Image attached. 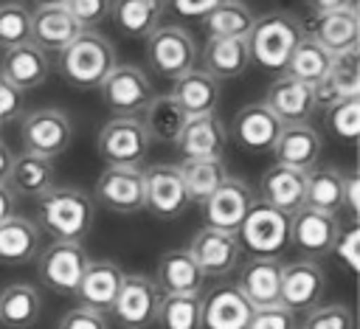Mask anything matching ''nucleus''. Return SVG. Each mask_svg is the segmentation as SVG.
I'll return each mask as SVG.
<instances>
[{
    "instance_id": "nucleus-1",
    "label": "nucleus",
    "mask_w": 360,
    "mask_h": 329,
    "mask_svg": "<svg viewBox=\"0 0 360 329\" xmlns=\"http://www.w3.org/2000/svg\"><path fill=\"white\" fill-rule=\"evenodd\" d=\"M39 222L56 242H82L96 217V202L73 186H51L42 197H37Z\"/></svg>"
},
{
    "instance_id": "nucleus-2",
    "label": "nucleus",
    "mask_w": 360,
    "mask_h": 329,
    "mask_svg": "<svg viewBox=\"0 0 360 329\" xmlns=\"http://www.w3.org/2000/svg\"><path fill=\"white\" fill-rule=\"evenodd\" d=\"M304 37L301 20L290 11H267L253 20L250 34L245 37L250 62L259 65L262 70H276L284 73L298 39Z\"/></svg>"
},
{
    "instance_id": "nucleus-3",
    "label": "nucleus",
    "mask_w": 360,
    "mask_h": 329,
    "mask_svg": "<svg viewBox=\"0 0 360 329\" xmlns=\"http://www.w3.org/2000/svg\"><path fill=\"white\" fill-rule=\"evenodd\" d=\"M115 65V48L98 31H82L59 53V76L76 90H98Z\"/></svg>"
},
{
    "instance_id": "nucleus-4",
    "label": "nucleus",
    "mask_w": 360,
    "mask_h": 329,
    "mask_svg": "<svg viewBox=\"0 0 360 329\" xmlns=\"http://www.w3.org/2000/svg\"><path fill=\"white\" fill-rule=\"evenodd\" d=\"M236 239L239 245H248V250L256 256L278 259L290 247V214L256 200L245 214Z\"/></svg>"
},
{
    "instance_id": "nucleus-5",
    "label": "nucleus",
    "mask_w": 360,
    "mask_h": 329,
    "mask_svg": "<svg viewBox=\"0 0 360 329\" xmlns=\"http://www.w3.org/2000/svg\"><path fill=\"white\" fill-rule=\"evenodd\" d=\"M200 51L191 37V31L180 25H158L146 37V62L160 76H169L172 82L188 70L197 67Z\"/></svg>"
},
{
    "instance_id": "nucleus-6",
    "label": "nucleus",
    "mask_w": 360,
    "mask_h": 329,
    "mask_svg": "<svg viewBox=\"0 0 360 329\" xmlns=\"http://www.w3.org/2000/svg\"><path fill=\"white\" fill-rule=\"evenodd\" d=\"M90 264L87 250L82 242H51L48 247H39L37 253V276L45 284V290L59 295H73L84 270Z\"/></svg>"
},
{
    "instance_id": "nucleus-7",
    "label": "nucleus",
    "mask_w": 360,
    "mask_h": 329,
    "mask_svg": "<svg viewBox=\"0 0 360 329\" xmlns=\"http://www.w3.org/2000/svg\"><path fill=\"white\" fill-rule=\"evenodd\" d=\"M73 138V121L59 107H39L28 112L20 124V141L22 152L39 155V157H59Z\"/></svg>"
},
{
    "instance_id": "nucleus-8",
    "label": "nucleus",
    "mask_w": 360,
    "mask_h": 329,
    "mask_svg": "<svg viewBox=\"0 0 360 329\" xmlns=\"http://www.w3.org/2000/svg\"><path fill=\"white\" fill-rule=\"evenodd\" d=\"M149 143V132L138 115H115L98 132V155L107 166H141Z\"/></svg>"
},
{
    "instance_id": "nucleus-9",
    "label": "nucleus",
    "mask_w": 360,
    "mask_h": 329,
    "mask_svg": "<svg viewBox=\"0 0 360 329\" xmlns=\"http://www.w3.org/2000/svg\"><path fill=\"white\" fill-rule=\"evenodd\" d=\"M98 93L115 115H138L155 96L149 76L135 65H115L98 84Z\"/></svg>"
},
{
    "instance_id": "nucleus-10",
    "label": "nucleus",
    "mask_w": 360,
    "mask_h": 329,
    "mask_svg": "<svg viewBox=\"0 0 360 329\" xmlns=\"http://www.w3.org/2000/svg\"><path fill=\"white\" fill-rule=\"evenodd\" d=\"M338 233H340V219L335 214L312 211L304 205L295 214H290V245L312 262L335 250Z\"/></svg>"
},
{
    "instance_id": "nucleus-11",
    "label": "nucleus",
    "mask_w": 360,
    "mask_h": 329,
    "mask_svg": "<svg viewBox=\"0 0 360 329\" xmlns=\"http://www.w3.org/2000/svg\"><path fill=\"white\" fill-rule=\"evenodd\" d=\"M96 202L112 214L143 211V169L107 166L96 180Z\"/></svg>"
},
{
    "instance_id": "nucleus-12",
    "label": "nucleus",
    "mask_w": 360,
    "mask_h": 329,
    "mask_svg": "<svg viewBox=\"0 0 360 329\" xmlns=\"http://www.w3.org/2000/svg\"><path fill=\"white\" fill-rule=\"evenodd\" d=\"M160 295L163 292L155 287L149 276H124L110 312L127 329H146L155 323Z\"/></svg>"
},
{
    "instance_id": "nucleus-13",
    "label": "nucleus",
    "mask_w": 360,
    "mask_h": 329,
    "mask_svg": "<svg viewBox=\"0 0 360 329\" xmlns=\"http://www.w3.org/2000/svg\"><path fill=\"white\" fill-rule=\"evenodd\" d=\"M188 256L194 259V264L202 270V276L208 278H219L228 276L236 264H239V253L242 245L236 239V233L231 231H217V228H200L191 242H188Z\"/></svg>"
},
{
    "instance_id": "nucleus-14",
    "label": "nucleus",
    "mask_w": 360,
    "mask_h": 329,
    "mask_svg": "<svg viewBox=\"0 0 360 329\" xmlns=\"http://www.w3.org/2000/svg\"><path fill=\"white\" fill-rule=\"evenodd\" d=\"M253 202H256L253 188L245 180L228 174L225 183L202 202V222H205V228L236 233Z\"/></svg>"
},
{
    "instance_id": "nucleus-15",
    "label": "nucleus",
    "mask_w": 360,
    "mask_h": 329,
    "mask_svg": "<svg viewBox=\"0 0 360 329\" xmlns=\"http://www.w3.org/2000/svg\"><path fill=\"white\" fill-rule=\"evenodd\" d=\"M323 290H326V276L318 262L298 259L281 267L278 304L287 307L290 312H309L312 307H318Z\"/></svg>"
},
{
    "instance_id": "nucleus-16",
    "label": "nucleus",
    "mask_w": 360,
    "mask_h": 329,
    "mask_svg": "<svg viewBox=\"0 0 360 329\" xmlns=\"http://www.w3.org/2000/svg\"><path fill=\"white\" fill-rule=\"evenodd\" d=\"M186 205H188V197H186L177 166L158 163L143 169V208L152 217L172 219L180 211H186Z\"/></svg>"
},
{
    "instance_id": "nucleus-17",
    "label": "nucleus",
    "mask_w": 360,
    "mask_h": 329,
    "mask_svg": "<svg viewBox=\"0 0 360 329\" xmlns=\"http://www.w3.org/2000/svg\"><path fill=\"white\" fill-rule=\"evenodd\" d=\"M228 129L217 118V112L208 115H188L174 146L180 149L183 160H197V157H222L228 146Z\"/></svg>"
},
{
    "instance_id": "nucleus-18",
    "label": "nucleus",
    "mask_w": 360,
    "mask_h": 329,
    "mask_svg": "<svg viewBox=\"0 0 360 329\" xmlns=\"http://www.w3.org/2000/svg\"><path fill=\"white\" fill-rule=\"evenodd\" d=\"M281 124H304L312 112H315V96L312 87L281 73L278 79H273L264 90V101H262Z\"/></svg>"
},
{
    "instance_id": "nucleus-19",
    "label": "nucleus",
    "mask_w": 360,
    "mask_h": 329,
    "mask_svg": "<svg viewBox=\"0 0 360 329\" xmlns=\"http://www.w3.org/2000/svg\"><path fill=\"white\" fill-rule=\"evenodd\" d=\"M281 127L284 124L262 101H253V104H245L236 112L228 138H233L248 152H270L276 138H278V132H281Z\"/></svg>"
},
{
    "instance_id": "nucleus-20",
    "label": "nucleus",
    "mask_w": 360,
    "mask_h": 329,
    "mask_svg": "<svg viewBox=\"0 0 360 329\" xmlns=\"http://www.w3.org/2000/svg\"><path fill=\"white\" fill-rule=\"evenodd\" d=\"M79 34L82 25L65 6H37L31 11V42L45 53H62Z\"/></svg>"
},
{
    "instance_id": "nucleus-21",
    "label": "nucleus",
    "mask_w": 360,
    "mask_h": 329,
    "mask_svg": "<svg viewBox=\"0 0 360 329\" xmlns=\"http://www.w3.org/2000/svg\"><path fill=\"white\" fill-rule=\"evenodd\" d=\"M315 107H332L343 98H360V62H357V48L343 51L332 56V65L326 76L312 87Z\"/></svg>"
},
{
    "instance_id": "nucleus-22",
    "label": "nucleus",
    "mask_w": 360,
    "mask_h": 329,
    "mask_svg": "<svg viewBox=\"0 0 360 329\" xmlns=\"http://www.w3.org/2000/svg\"><path fill=\"white\" fill-rule=\"evenodd\" d=\"M321 146L323 143H321L318 129L304 121V124H284L270 152L276 155V163L298 169V172H309L318 166Z\"/></svg>"
},
{
    "instance_id": "nucleus-23",
    "label": "nucleus",
    "mask_w": 360,
    "mask_h": 329,
    "mask_svg": "<svg viewBox=\"0 0 360 329\" xmlns=\"http://www.w3.org/2000/svg\"><path fill=\"white\" fill-rule=\"evenodd\" d=\"M281 262L278 259H267V256H253L242 273H239V281L233 284L242 298L253 307V309H262V307H273L278 304V292H281Z\"/></svg>"
},
{
    "instance_id": "nucleus-24",
    "label": "nucleus",
    "mask_w": 360,
    "mask_h": 329,
    "mask_svg": "<svg viewBox=\"0 0 360 329\" xmlns=\"http://www.w3.org/2000/svg\"><path fill=\"white\" fill-rule=\"evenodd\" d=\"M0 76L25 93V90L39 87L51 76V59L34 42H22V45L6 48L0 59Z\"/></svg>"
},
{
    "instance_id": "nucleus-25",
    "label": "nucleus",
    "mask_w": 360,
    "mask_h": 329,
    "mask_svg": "<svg viewBox=\"0 0 360 329\" xmlns=\"http://www.w3.org/2000/svg\"><path fill=\"white\" fill-rule=\"evenodd\" d=\"M332 56L343 53V51H354L360 42V14L357 6H346L338 11H326V14H315L309 31Z\"/></svg>"
},
{
    "instance_id": "nucleus-26",
    "label": "nucleus",
    "mask_w": 360,
    "mask_h": 329,
    "mask_svg": "<svg viewBox=\"0 0 360 329\" xmlns=\"http://www.w3.org/2000/svg\"><path fill=\"white\" fill-rule=\"evenodd\" d=\"M152 281L163 295H191V292H202L205 276L194 264L186 247H174L158 259V270Z\"/></svg>"
},
{
    "instance_id": "nucleus-27",
    "label": "nucleus",
    "mask_w": 360,
    "mask_h": 329,
    "mask_svg": "<svg viewBox=\"0 0 360 329\" xmlns=\"http://www.w3.org/2000/svg\"><path fill=\"white\" fill-rule=\"evenodd\" d=\"M124 270L112 262H90L79 287H76V298H79V307H90L96 312H110L112 309V301L118 295V287L124 281Z\"/></svg>"
},
{
    "instance_id": "nucleus-28",
    "label": "nucleus",
    "mask_w": 360,
    "mask_h": 329,
    "mask_svg": "<svg viewBox=\"0 0 360 329\" xmlns=\"http://www.w3.org/2000/svg\"><path fill=\"white\" fill-rule=\"evenodd\" d=\"M253 307L233 284L214 287L202 295V329H245Z\"/></svg>"
},
{
    "instance_id": "nucleus-29",
    "label": "nucleus",
    "mask_w": 360,
    "mask_h": 329,
    "mask_svg": "<svg viewBox=\"0 0 360 329\" xmlns=\"http://www.w3.org/2000/svg\"><path fill=\"white\" fill-rule=\"evenodd\" d=\"M304 188H307V172H298L281 163H273L270 169H264L262 183H259L262 202L284 214H295L304 205Z\"/></svg>"
},
{
    "instance_id": "nucleus-30",
    "label": "nucleus",
    "mask_w": 360,
    "mask_h": 329,
    "mask_svg": "<svg viewBox=\"0 0 360 329\" xmlns=\"http://www.w3.org/2000/svg\"><path fill=\"white\" fill-rule=\"evenodd\" d=\"M42 247V233L39 225L28 217H8L6 222H0V264L8 267H20L37 259Z\"/></svg>"
},
{
    "instance_id": "nucleus-31",
    "label": "nucleus",
    "mask_w": 360,
    "mask_h": 329,
    "mask_svg": "<svg viewBox=\"0 0 360 329\" xmlns=\"http://www.w3.org/2000/svg\"><path fill=\"white\" fill-rule=\"evenodd\" d=\"M169 96L186 115H208L219 104V82L194 67L172 82Z\"/></svg>"
},
{
    "instance_id": "nucleus-32",
    "label": "nucleus",
    "mask_w": 360,
    "mask_h": 329,
    "mask_svg": "<svg viewBox=\"0 0 360 329\" xmlns=\"http://www.w3.org/2000/svg\"><path fill=\"white\" fill-rule=\"evenodd\" d=\"M42 315V292L34 284L14 281L0 290V326L31 329Z\"/></svg>"
},
{
    "instance_id": "nucleus-33",
    "label": "nucleus",
    "mask_w": 360,
    "mask_h": 329,
    "mask_svg": "<svg viewBox=\"0 0 360 329\" xmlns=\"http://www.w3.org/2000/svg\"><path fill=\"white\" fill-rule=\"evenodd\" d=\"M250 65V53H248V42L245 39H217L208 37L202 45V73H208L217 82L225 79H236L248 70Z\"/></svg>"
},
{
    "instance_id": "nucleus-34",
    "label": "nucleus",
    "mask_w": 360,
    "mask_h": 329,
    "mask_svg": "<svg viewBox=\"0 0 360 329\" xmlns=\"http://www.w3.org/2000/svg\"><path fill=\"white\" fill-rule=\"evenodd\" d=\"M53 177H56V172H53V163L48 157L20 152L11 160L6 186L14 191V197H42L51 186H56Z\"/></svg>"
},
{
    "instance_id": "nucleus-35",
    "label": "nucleus",
    "mask_w": 360,
    "mask_h": 329,
    "mask_svg": "<svg viewBox=\"0 0 360 329\" xmlns=\"http://www.w3.org/2000/svg\"><path fill=\"white\" fill-rule=\"evenodd\" d=\"M163 8H166L163 0H112L110 17L121 34L146 39L160 25Z\"/></svg>"
},
{
    "instance_id": "nucleus-36",
    "label": "nucleus",
    "mask_w": 360,
    "mask_h": 329,
    "mask_svg": "<svg viewBox=\"0 0 360 329\" xmlns=\"http://www.w3.org/2000/svg\"><path fill=\"white\" fill-rule=\"evenodd\" d=\"M180 172V180H183V188H186V197L188 202H205L228 177V169H225V160L222 157H197V160H183L177 166Z\"/></svg>"
},
{
    "instance_id": "nucleus-37",
    "label": "nucleus",
    "mask_w": 360,
    "mask_h": 329,
    "mask_svg": "<svg viewBox=\"0 0 360 329\" xmlns=\"http://www.w3.org/2000/svg\"><path fill=\"white\" fill-rule=\"evenodd\" d=\"M304 208L335 214L343 208V172L335 166H315L307 172V188H304Z\"/></svg>"
},
{
    "instance_id": "nucleus-38",
    "label": "nucleus",
    "mask_w": 360,
    "mask_h": 329,
    "mask_svg": "<svg viewBox=\"0 0 360 329\" xmlns=\"http://www.w3.org/2000/svg\"><path fill=\"white\" fill-rule=\"evenodd\" d=\"M329 65H332V53L312 34L304 31V37L298 39V45H295V51H292L284 73L292 76V79H298V82H304V84H309V87H315L326 76Z\"/></svg>"
},
{
    "instance_id": "nucleus-39",
    "label": "nucleus",
    "mask_w": 360,
    "mask_h": 329,
    "mask_svg": "<svg viewBox=\"0 0 360 329\" xmlns=\"http://www.w3.org/2000/svg\"><path fill=\"white\" fill-rule=\"evenodd\" d=\"M186 112L172 101L169 93L163 96H152V101L143 110V127L149 132V141H163V143H174L183 124H186Z\"/></svg>"
},
{
    "instance_id": "nucleus-40",
    "label": "nucleus",
    "mask_w": 360,
    "mask_h": 329,
    "mask_svg": "<svg viewBox=\"0 0 360 329\" xmlns=\"http://www.w3.org/2000/svg\"><path fill=\"white\" fill-rule=\"evenodd\" d=\"M253 20L256 14L242 0H222L205 17V31L208 37H217V39H245L253 28Z\"/></svg>"
},
{
    "instance_id": "nucleus-41",
    "label": "nucleus",
    "mask_w": 360,
    "mask_h": 329,
    "mask_svg": "<svg viewBox=\"0 0 360 329\" xmlns=\"http://www.w3.org/2000/svg\"><path fill=\"white\" fill-rule=\"evenodd\" d=\"M158 329H202V292L191 295H160Z\"/></svg>"
},
{
    "instance_id": "nucleus-42",
    "label": "nucleus",
    "mask_w": 360,
    "mask_h": 329,
    "mask_svg": "<svg viewBox=\"0 0 360 329\" xmlns=\"http://www.w3.org/2000/svg\"><path fill=\"white\" fill-rule=\"evenodd\" d=\"M22 42H31V11L17 0L0 3V48Z\"/></svg>"
},
{
    "instance_id": "nucleus-43",
    "label": "nucleus",
    "mask_w": 360,
    "mask_h": 329,
    "mask_svg": "<svg viewBox=\"0 0 360 329\" xmlns=\"http://www.w3.org/2000/svg\"><path fill=\"white\" fill-rule=\"evenodd\" d=\"M326 127L340 141H354L360 135V98H343L326 107Z\"/></svg>"
},
{
    "instance_id": "nucleus-44",
    "label": "nucleus",
    "mask_w": 360,
    "mask_h": 329,
    "mask_svg": "<svg viewBox=\"0 0 360 329\" xmlns=\"http://www.w3.org/2000/svg\"><path fill=\"white\" fill-rule=\"evenodd\" d=\"M301 329H354V318L352 309L343 304H323L307 312Z\"/></svg>"
},
{
    "instance_id": "nucleus-45",
    "label": "nucleus",
    "mask_w": 360,
    "mask_h": 329,
    "mask_svg": "<svg viewBox=\"0 0 360 329\" xmlns=\"http://www.w3.org/2000/svg\"><path fill=\"white\" fill-rule=\"evenodd\" d=\"M62 6L82 25V31H96V25H101L110 17L112 0H65Z\"/></svg>"
},
{
    "instance_id": "nucleus-46",
    "label": "nucleus",
    "mask_w": 360,
    "mask_h": 329,
    "mask_svg": "<svg viewBox=\"0 0 360 329\" xmlns=\"http://www.w3.org/2000/svg\"><path fill=\"white\" fill-rule=\"evenodd\" d=\"M245 329H295V312H290L281 304L253 309Z\"/></svg>"
},
{
    "instance_id": "nucleus-47",
    "label": "nucleus",
    "mask_w": 360,
    "mask_h": 329,
    "mask_svg": "<svg viewBox=\"0 0 360 329\" xmlns=\"http://www.w3.org/2000/svg\"><path fill=\"white\" fill-rule=\"evenodd\" d=\"M56 329H110V323L104 312H96L90 307H73L62 315Z\"/></svg>"
},
{
    "instance_id": "nucleus-48",
    "label": "nucleus",
    "mask_w": 360,
    "mask_h": 329,
    "mask_svg": "<svg viewBox=\"0 0 360 329\" xmlns=\"http://www.w3.org/2000/svg\"><path fill=\"white\" fill-rule=\"evenodd\" d=\"M17 118H22V90L0 76V124L6 127Z\"/></svg>"
},
{
    "instance_id": "nucleus-49",
    "label": "nucleus",
    "mask_w": 360,
    "mask_h": 329,
    "mask_svg": "<svg viewBox=\"0 0 360 329\" xmlns=\"http://www.w3.org/2000/svg\"><path fill=\"white\" fill-rule=\"evenodd\" d=\"M357 245H360V231H357L354 225H349L346 231L340 228L338 242H335V250H338V256L346 262V267H349L352 273H357V267H360V259H357Z\"/></svg>"
},
{
    "instance_id": "nucleus-50",
    "label": "nucleus",
    "mask_w": 360,
    "mask_h": 329,
    "mask_svg": "<svg viewBox=\"0 0 360 329\" xmlns=\"http://www.w3.org/2000/svg\"><path fill=\"white\" fill-rule=\"evenodd\" d=\"M222 0H169V6L186 20H205Z\"/></svg>"
},
{
    "instance_id": "nucleus-51",
    "label": "nucleus",
    "mask_w": 360,
    "mask_h": 329,
    "mask_svg": "<svg viewBox=\"0 0 360 329\" xmlns=\"http://www.w3.org/2000/svg\"><path fill=\"white\" fill-rule=\"evenodd\" d=\"M307 8L315 14H326V11H338V8H346V6H357V0H304Z\"/></svg>"
},
{
    "instance_id": "nucleus-52",
    "label": "nucleus",
    "mask_w": 360,
    "mask_h": 329,
    "mask_svg": "<svg viewBox=\"0 0 360 329\" xmlns=\"http://www.w3.org/2000/svg\"><path fill=\"white\" fill-rule=\"evenodd\" d=\"M343 205L352 214H357V208H360V202H357V177L354 174H343Z\"/></svg>"
},
{
    "instance_id": "nucleus-53",
    "label": "nucleus",
    "mask_w": 360,
    "mask_h": 329,
    "mask_svg": "<svg viewBox=\"0 0 360 329\" xmlns=\"http://www.w3.org/2000/svg\"><path fill=\"white\" fill-rule=\"evenodd\" d=\"M17 197H14V191L6 186V183H0V222H6L8 217H14L17 211Z\"/></svg>"
},
{
    "instance_id": "nucleus-54",
    "label": "nucleus",
    "mask_w": 360,
    "mask_h": 329,
    "mask_svg": "<svg viewBox=\"0 0 360 329\" xmlns=\"http://www.w3.org/2000/svg\"><path fill=\"white\" fill-rule=\"evenodd\" d=\"M11 160H14V155H11V149L0 141V183H6V177H8V169H11Z\"/></svg>"
},
{
    "instance_id": "nucleus-55",
    "label": "nucleus",
    "mask_w": 360,
    "mask_h": 329,
    "mask_svg": "<svg viewBox=\"0 0 360 329\" xmlns=\"http://www.w3.org/2000/svg\"><path fill=\"white\" fill-rule=\"evenodd\" d=\"M65 0H37V6H62Z\"/></svg>"
},
{
    "instance_id": "nucleus-56",
    "label": "nucleus",
    "mask_w": 360,
    "mask_h": 329,
    "mask_svg": "<svg viewBox=\"0 0 360 329\" xmlns=\"http://www.w3.org/2000/svg\"><path fill=\"white\" fill-rule=\"evenodd\" d=\"M0 141H3V124H0Z\"/></svg>"
},
{
    "instance_id": "nucleus-57",
    "label": "nucleus",
    "mask_w": 360,
    "mask_h": 329,
    "mask_svg": "<svg viewBox=\"0 0 360 329\" xmlns=\"http://www.w3.org/2000/svg\"><path fill=\"white\" fill-rule=\"evenodd\" d=\"M163 3H166V0H163Z\"/></svg>"
}]
</instances>
